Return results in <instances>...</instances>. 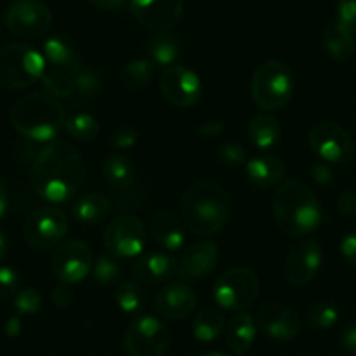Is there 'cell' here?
<instances>
[{
	"label": "cell",
	"mask_w": 356,
	"mask_h": 356,
	"mask_svg": "<svg viewBox=\"0 0 356 356\" xmlns=\"http://www.w3.org/2000/svg\"><path fill=\"white\" fill-rule=\"evenodd\" d=\"M154 70H156V65L152 63L147 58H138V60H133L122 68L121 72V82L131 91L136 89H143L152 82L154 79Z\"/></svg>",
	"instance_id": "obj_31"
},
{
	"label": "cell",
	"mask_w": 356,
	"mask_h": 356,
	"mask_svg": "<svg viewBox=\"0 0 356 356\" xmlns=\"http://www.w3.org/2000/svg\"><path fill=\"white\" fill-rule=\"evenodd\" d=\"M341 253L346 262L356 267V231L348 232L341 241Z\"/></svg>",
	"instance_id": "obj_46"
},
{
	"label": "cell",
	"mask_w": 356,
	"mask_h": 356,
	"mask_svg": "<svg viewBox=\"0 0 356 356\" xmlns=\"http://www.w3.org/2000/svg\"><path fill=\"white\" fill-rule=\"evenodd\" d=\"M339 320V307L330 300H320L307 313V323L313 328H330Z\"/></svg>",
	"instance_id": "obj_36"
},
{
	"label": "cell",
	"mask_w": 356,
	"mask_h": 356,
	"mask_svg": "<svg viewBox=\"0 0 356 356\" xmlns=\"http://www.w3.org/2000/svg\"><path fill=\"white\" fill-rule=\"evenodd\" d=\"M337 19L344 25L356 29V0H339L337 2Z\"/></svg>",
	"instance_id": "obj_42"
},
{
	"label": "cell",
	"mask_w": 356,
	"mask_h": 356,
	"mask_svg": "<svg viewBox=\"0 0 356 356\" xmlns=\"http://www.w3.org/2000/svg\"><path fill=\"white\" fill-rule=\"evenodd\" d=\"M133 16L147 29L166 32L184 15V0H129Z\"/></svg>",
	"instance_id": "obj_17"
},
{
	"label": "cell",
	"mask_w": 356,
	"mask_h": 356,
	"mask_svg": "<svg viewBox=\"0 0 356 356\" xmlns=\"http://www.w3.org/2000/svg\"><path fill=\"white\" fill-rule=\"evenodd\" d=\"M4 332L8 337H18V335L22 334V316H19V314H15V316L9 318V320L6 321Z\"/></svg>",
	"instance_id": "obj_50"
},
{
	"label": "cell",
	"mask_w": 356,
	"mask_h": 356,
	"mask_svg": "<svg viewBox=\"0 0 356 356\" xmlns=\"http://www.w3.org/2000/svg\"><path fill=\"white\" fill-rule=\"evenodd\" d=\"M323 46L327 49L328 56L334 58L339 63L349 61L355 54L356 42L353 35L351 26L344 25L342 22L335 19L332 25L327 26L323 33Z\"/></svg>",
	"instance_id": "obj_23"
},
{
	"label": "cell",
	"mask_w": 356,
	"mask_h": 356,
	"mask_svg": "<svg viewBox=\"0 0 356 356\" xmlns=\"http://www.w3.org/2000/svg\"><path fill=\"white\" fill-rule=\"evenodd\" d=\"M250 93L257 107L262 111L273 112L286 107L293 97L292 72L282 61H264L253 72Z\"/></svg>",
	"instance_id": "obj_5"
},
{
	"label": "cell",
	"mask_w": 356,
	"mask_h": 356,
	"mask_svg": "<svg viewBox=\"0 0 356 356\" xmlns=\"http://www.w3.org/2000/svg\"><path fill=\"white\" fill-rule=\"evenodd\" d=\"M102 171H104V177L107 180V184H111L118 191H126L135 184V164L121 152L108 154L104 159V164H102Z\"/></svg>",
	"instance_id": "obj_28"
},
{
	"label": "cell",
	"mask_w": 356,
	"mask_h": 356,
	"mask_svg": "<svg viewBox=\"0 0 356 356\" xmlns=\"http://www.w3.org/2000/svg\"><path fill=\"white\" fill-rule=\"evenodd\" d=\"M86 178L81 154L65 140H53L37 156L32 170V186L47 203H67L75 196Z\"/></svg>",
	"instance_id": "obj_1"
},
{
	"label": "cell",
	"mask_w": 356,
	"mask_h": 356,
	"mask_svg": "<svg viewBox=\"0 0 356 356\" xmlns=\"http://www.w3.org/2000/svg\"><path fill=\"white\" fill-rule=\"evenodd\" d=\"M218 159L227 168H239L246 164L248 156L241 143L238 142H225L218 147Z\"/></svg>",
	"instance_id": "obj_39"
},
{
	"label": "cell",
	"mask_w": 356,
	"mask_h": 356,
	"mask_svg": "<svg viewBox=\"0 0 356 356\" xmlns=\"http://www.w3.org/2000/svg\"><path fill=\"white\" fill-rule=\"evenodd\" d=\"M323 260V252H321L320 243L314 239H302L297 243L289 252L285 259V271L286 280L293 286H304L316 278L318 271Z\"/></svg>",
	"instance_id": "obj_15"
},
{
	"label": "cell",
	"mask_w": 356,
	"mask_h": 356,
	"mask_svg": "<svg viewBox=\"0 0 356 356\" xmlns=\"http://www.w3.org/2000/svg\"><path fill=\"white\" fill-rule=\"evenodd\" d=\"M15 307L19 316L39 313L40 307H42V296H40L39 290L32 289V286L18 290L15 296Z\"/></svg>",
	"instance_id": "obj_38"
},
{
	"label": "cell",
	"mask_w": 356,
	"mask_h": 356,
	"mask_svg": "<svg viewBox=\"0 0 356 356\" xmlns=\"http://www.w3.org/2000/svg\"><path fill=\"white\" fill-rule=\"evenodd\" d=\"M273 217L285 234L296 238L311 234L321 224L320 201L304 182L286 180L273 196Z\"/></svg>",
	"instance_id": "obj_3"
},
{
	"label": "cell",
	"mask_w": 356,
	"mask_h": 356,
	"mask_svg": "<svg viewBox=\"0 0 356 356\" xmlns=\"http://www.w3.org/2000/svg\"><path fill=\"white\" fill-rule=\"evenodd\" d=\"M197 356H229V355H224V353H217V351H210V353H201V355Z\"/></svg>",
	"instance_id": "obj_53"
},
{
	"label": "cell",
	"mask_w": 356,
	"mask_h": 356,
	"mask_svg": "<svg viewBox=\"0 0 356 356\" xmlns=\"http://www.w3.org/2000/svg\"><path fill=\"white\" fill-rule=\"evenodd\" d=\"M150 234L161 248L177 252L186 243V229L182 220L170 210H159L150 222Z\"/></svg>",
	"instance_id": "obj_22"
},
{
	"label": "cell",
	"mask_w": 356,
	"mask_h": 356,
	"mask_svg": "<svg viewBox=\"0 0 356 356\" xmlns=\"http://www.w3.org/2000/svg\"><path fill=\"white\" fill-rule=\"evenodd\" d=\"M93 264V252L89 245L77 238L61 241L51 257L53 275L67 285H74L89 276Z\"/></svg>",
	"instance_id": "obj_9"
},
{
	"label": "cell",
	"mask_w": 356,
	"mask_h": 356,
	"mask_svg": "<svg viewBox=\"0 0 356 356\" xmlns=\"http://www.w3.org/2000/svg\"><path fill=\"white\" fill-rule=\"evenodd\" d=\"M337 211L342 217H353L356 215V193L355 191H344L337 200Z\"/></svg>",
	"instance_id": "obj_44"
},
{
	"label": "cell",
	"mask_w": 356,
	"mask_h": 356,
	"mask_svg": "<svg viewBox=\"0 0 356 356\" xmlns=\"http://www.w3.org/2000/svg\"><path fill=\"white\" fill-rule=\"evenodd\" d=\"M46 74L42 53L25 42H13L0 49V86L6 89H25Z\"/></svg>",
	"instance_id": "obj_6"
},
{
	"label": "cell",
	"mask_w": 356,
	"mask_h": 356,
	"mask_svg": "<svg viewBox=\"0 0 356 356\" xmlns=\"http://www.w3.org/2000/svg\"><path fill=\"white\" fill-rule=\"evenodd\" d=\"M93 278L95 282L98 283H112L119 278L121 275V264L115 257H108V255H102L98 257L97 262L93 264Z\"/></svg>",
	"instance_id": "obj_37"
},
{
	"label": "cell",
	"mask_w": 356,
	"mask_h": 356,
	"mask_svg": "<svg viewBox=\"0 0 356 356\" xmlns=\"http://www.w3.org/2000/svg\"><path fill=\"white\" fill-rule=\"evenodd\" d=\"M88 2L102 11H118L126 4V0H88Z\"/></svg>",
	"instance_id": "obj_49"
},
{
	"label": "cell",
	"mask_w": 356,
	"mask_h": 356,
	"mask_svg": "<svg viewBox=\"0 0 356 356\" xmlns=\"http://www.w3.org/2000/svg\"><path fill=\"white\" fill-rule=\"evenodd\" d=\"M75 84V93H79L81 98H95L100 93L102 79L98 72L91 70V68L81 67L72 74Z\"/></svg>",
	"instance_id": "obj_35"
},
{
	"label": "cell",
	"mask_w": 356,
	"mask_h": 356,
	"mask_svg": "<svg viewBox=\"0 0 356 356\" xmlns=\"http://www.w3.org/2000/svg\"><path fill=\"white\" fill-rule=\"evenodd\" d=\"M67 232V215L58 208L46 207L30 215L23 227V238L32 248L47 250L60 245Z\"/></svg>",
	"instance_id": "obj_13"
},
{
	"label": "cell",
	"mask_w": 356,
	"mask_h": 356,
	"mask_svg": "<svg viewBox=\"0 0 356 356\" xmlns=\"http://www.w3.org/2000/svg\"><path fill=\"white\" fill-rule=\"evenodd\" d=\"M257 327L273 341L289 342L300 334V318L280 302H264L257 313Z\"/></svg>",
	"instance_id": "obj_16"
},
{
	"label": "cell",
	"mask_w": 356,
	"mask_h": 356,
	"mask_svg": "<svg viewBox=\"0 0 356 356\" xmlns=\"http://www.w3.org/2000/svg\"><path fill=\"white\" fill-rule=\"evenodd\" d=\"M147 51H149V60L154 65L166 68L177 63L178 56H180V42L173 33H170V30L157 32L150 39Z\"/></svg>",
	"instance_id": "obj_29"
},
{
	"label": "cell",
	"mask_w": 356,
	"mask_h": 356,
	"mask_svg": "<svg viewBox=\"0 0 356 356\" xmlns=\"http://www.w3.org/2000/svg\"><path fill=\"white\" fill-rule=\"evenodd\" d=\"M74 292H72L70 286L67 283H61V285L54 286L53 292H51V300L56 307H67L70 306L72 300H74Z\"/></svg>",
	"instance_id": "obj_45"
},
{
	"label": "cell",
	"mask_w": 356,
	"mask_h": 356,
	"mask_svg": "<svg viewBox=\"0 0 356 356\" xmlns=\"http://www.w3.org/2000/svg\"><path fill=\"white\" fill-rule=\"evenodd\" d=\"M309 145L321 161L328 164H344L355 154L351 135L341 124L332 121L316 122L309 129Z\"/></svg>",
	"instance_id": "obj_12"
},
{
	"label": "cell",
	"mask_w": 356,
	"mask_h": 356,
	"mask_svg": "<svg viewBox=\"0 0 356 356\" xmlns=\"http://www.w3.org/2000/svg\"><path fill=\"white\" fill-rule=\"evenodd\" d=\"M6 211H8V189L6 184L0 180V218L4 217Z\"/></svg>",
	"instance_id": "obj_51"
},
{
	"label": "cell",
	"mask_w": 356,
	"mask_h": 356,
	"mask_svg": "<svg viewBox=\"0 0 356 356\" xmlns=\"http://www.w3.org/2000/svg\"><path fill=\"white\" fill-rule=\"evenodd\" d=\"M42 84L46 93L49 97L56 98V100H63V98H70L75 93L74 79L70 74L61 70H51L42 75Z\"/></svg>",
	"instance_id": "obj_34"
},
{
	"label": "cell",
	"mask_w": 356,
	"mask_h": 356,
	"mask_svg": "<svg viewBox=\"0 0 356 356\" xmlns=\"http://www.w3.org/2000/svg\"><path fill=\"white\" fill-rule=\"evenodd\" d=\"M42 56L47 63L53 65L54 70L67 72L70 75L82 67L81 58L77 56L72 44L61 37H49L44 42Z\"/></svg>",
	"instance_id": "obj_27"
},
{
	"label": "cell",
	"mask_w": 356,
	"mask_h": 356,
	"mask_svg": "<svg viewBox=\"0 0 356 356\" xmlns=\"http://www.w3.org/2000/svg\"><path fill=\"white\" fill-rule=\"evenodd\" d=\"M65 121V107L49 95H26L11 108L13 128L33 142H53L63 129Z\"/></svg>",
	"instance_id": "obj_4"
},
{
	"label": "cell",
	"mask_w": 356,
	"mask_h": 356,
	"mask_svg": "<svg viewBox=\"0 0 356 356\" xmlns=\"http://www.w3.org/2000/svg\"><path fill=\"white\" fill-rule=\"evenodd\" d=\"M246 177L257 187H275L283 182L286 175V166L283 159L276 154L262 152L253 156L252 159L246 161L245 164Z\"/></svg>",
	"instance_id": "obj_21"
},
{
	"label": "cell",
	"mask_w": 356,
	"mask_h": 356,
	"mask_svg": "<svg viewBox=\"0 0 356 356\" xmlns=\"http://www.w3.org/2000/svg\"><path fill=\"white\" fill-rule=\"evenodd\" d=\"M159 89L164 100L170 102L173 107L189 108L200 102L203 95V82L200 75L186 65H171L161 74Z\"/></svg>",
	"instance_id": "obj_14"
},
{
	"label": "cell",
	"mask_w": 356,
	"mask_h": 356,
	"mask_svg": "<svg viewBox=\"0 0 356 356\" xmlns=\"http://www.w3.org/2000/svg\"><path fill=\"white\" fill-rule=\"evenodd\" d=\"M63 129L68 133V136H72L77 142H91L100 133V122L91 114L79 112V114L68 115Z\"/></svg>",
	"instance_id": "obj_32"
},
{
	"label": "cell",
	"mask_w": 356,
	"mask_h": 356,
	"mask_svg": "<svg viewBox=\"0 0 356 356\" xmlns=\"http://www.w3.org/2000/svg\"><path fill=\"white\" fill-rule=\"evenodd\" d=\"M196 307V293L187 283H170L154 297V309L161 318L170 321L184 320Z\"/></svg>",
	"instance_id": "obj_19"
},
{
	"label": "cell",
	"mask_w": 356,
	"mask_h": 356,
	"mask_svg": "<svg viewBox=\"0 0 356 356\" xmlns=\"http://www.w3.org/2000/svg\"><path fill=\"white\" fill-rule=\"evenodd\" d=\"M115 302L126 314H136L145 307V290L135 282H122L115 290Z\"/></svg>",
	"instance_id": "obj_33"
},
{
	"label": "cell",
	"mask_w": 356,
	"mask_h": 356,
	"mask_svg": "<svg viewBox=\"0 0 356 356\" xmlns=\"http://www.w3.org/2000/svg\"><path fill=\"white\" fill-rule=\"evenodd\" d=\"M257 337V320L248 313H238L227 323L225 341L229 349L236 355H245L252 348Z\"/></svg>",
	"instance_id": "obj_24"
},
{
	"label": "cell",
	"mask_w": 356,
	"mask_h": 356,
	"mask_svg": "<svg viewBox=\"0 0 356 356\" xmlns=\"http://www.w3.org/2000/svg\"><path fill=\"white\" fill-rule=\"evenodd\" d=\"M124 348L129 356H164L170 348V330L152 314L136 316L126 328Z\"/></svg>",
	"instance_id": "obj_8"
},
{
	"label": "cell",
	"mask_w": 356,
	"mask_h": 356,
	"mask_svg": "<svg viewBox=\"0 0 356 356\" xmlns=\"http://www.w3.org/2000/svg\"><path fill=\"white\" fill-rule=\"evenodd\" d=\"M111 200L102 193H88L79 197L72 207V215L77 222L86 225L100 224L111 213Z\"/></svg>",
	"instance_id": "obj_26"
},
{
	"label": "cell",
	"mask_w": 356,
	"mask_h": 356,
	"mask_svg": "<svg viewBox=\"0 0 356 356\" xmlns=\"http://www.w3.org/2000/svg\"><path fill=\"white\" fill-rule=\"evenodd\" d=\"M108 142L118 150L131 149L138 142V131L135 128H129V126H122V128H118L108 136Z\"/></svg>",
	"instance_id": "obj_41"
},
{
	"label": "cell",
	"mask_w": 356,
	"mask_h": 356,
	"mask_svg": "<svg viewBox=\"0 0 356 356\" xmlns=\"http://www.w3.org/2000/svg\"><path fill=\"white\" fill-rule=\"evenodd\" d=\"M180 210L184 224L194 234L213 236L231 220L232 203L224 187L211 180H200L187 187Z\"/></svg>",
	"instance_id": "obj_2"
},
{
	"label": "cell",
	"mask_w": 356,
	"mask_h": 356,
	"mask_svg": "<svg viewBox=\"0 0 356 356\" xmlns=\"http://www.w3.org/2000/svg\"><path fill=\"white\" fill-rule=\"evenodd\" d=\"M224 131H225V124L222 121H217V119L203 122V124L197 128L200 136H204V138H215V136H220Z\"/></svg>",
	"instance_id": "obj_47"
},
{
	"label": "cell",
	"mask_w": 356,
	"mask_h": 356,
	"mask_svg": "<svg viewBox=\"0 0 356 356\" xmlns=\"http://www.w3.org/2000/svg\"><path fill=\"white\" fill-rule=\"evenodd\" d=\"M225 318L217 307L200 311L193 321V334L200 342H213L224 332Z\"/></svg>",
	"instance_id": "obj_30"
},
{
	"label": "cell",
	"mask_w": 356,
	"mask_h": 356,
	"mask_svg": "<svg viewBox=\"0 0 356 356\" xmlns=\"http://www.w3.org/2000/svg\"><path fill=\"white\" fill-rule=\"evenodd\" d=\"M311 177L320 186H332L334 184V170L325 161H318L311 166Z\"/></svg>",
	"instance_id": "obj_43"
},
{
	"label": "cell",
	"mask_w": 356,
	"mask_h": 356,
	"mask_svg": "<svg viewBox=\"0 0 356 356\" xmlns=\"http://www.w3.org/2000/svg\"><path fill=\"white\" fill-rule=\"evenodd\" d=\"M131 273L138 283L157 285L178 276V262L168 253H145L133 262Z\"/></svg>",
	"instance_id": "obj_20"
},
{
	"label": "cell",
	"mask_w": 356,
	"mask_h": 356,
	"mask_svg": "<svg viewBox=\"0 0 356 356\" xmlns=\"http://www.w3.org/2000/svg\"><path fill=\"white\" fill-rule=\"evenodd\" d=\"M341 346L349 355H356V325H349L342 330Z\"/></svg>",
	"instance_id": "obj_48"
},
{
	"label": "cell",
	"mask_w": 356,
	"mask_h": 356,
	"mask_svg": "<svg viewBox=\"0 0 356 356\" xmlns=\"http://www.w3.org/2000/svg\"><path fill=\"white\" fill-rule=\"evenodd\" d=\"M105 248L115 259H133L147 245V229L135 215H119L105 229Z\"/></svg>",
	"instance_id": "obj_10"
},
{
	"label": "cell",
	"mask_w": 356,
	"mask_h": 356,
	"mask_svg": "<svg viewBox=\"0 0 356 356\" xmlns=\"http://www.w3.org/2000/svg\"><path fill=\"white\" fill-rule=\"evenodd\" d=\"M248 138L259 150L275 149L282 138V128H280L278 119L267 112L257 114L248 124Z\"/></svg>",
	"instance_id": "obj_25"
},
{
	"label": "cell",
	"mask_w": 356,
	"mask_h": 356,
	"mask_svg": "<svg viewBox=\"0 0 356 356\" xmlns=\"http://www.w3.org/2000/svg\"><path fill=\"white\" fill-rule=\"evenodd\" d=\"M6 255H8V239L0 232V260L4 259Z\"/></svg>",
	"instance_id": "obj_52"
},
{
	"label": "cell",
	"mask_w": 356,
	"mask_h": 356,
	"mask_svg": "<svg viewBox=\"0 0 356 356\" xmlns=\"http://www.w3.org/2000/svg\"><path fill=\"white\" fill-rule=\"evenodd\" d=\"M19 290L18 273L8 266H0V299L15 297Z\"/></svg>",
	"instance_id": "obj_40"
},
{
	"label": "cell",
	"mask_w": 356,
	"mask_h": 356,
	"mask_svg": "<svg viewBox=\"0 0 356 356\" xmlns=\"http://www.w3.org/2000/svg\"><path fill=\"white\" fill-rule=\"evenodd\" d=\"M218 264L217 243L211 239H200L186 248L178 262V278L184 282L207 278Z\"/></svg>",
	"instance_id": "obj_18"
},
{
	"label": "cell",
	"mask_w": 356,
	"mask_h": 356,
	"mask_svg": "<svg viewBox=\"0 0 356 356\" xmlns=\"http://www.w3.org/2000/svg\"><path fill=\"white\" fill-rule=\"evenodd\" d=\"M53 23V13L40 0H15L6 11V26L19 39H35Z\"/></svg>",
	"instance_id": "obj_11"
},
{
	"label": "cell",
	"mask_w": 356,
	"mask_h": 356,
	"mask_svg": "<svg viewBox=\"0 0 356 356\" xmlns=\"http://www.w3.org/2000/svg\"><path fill=\"white\" fill-rule=\"evenodd\" d=\"M260 292V280L246 267H232L222 273L213 285V299L222 309L241 313L252 306Z\"/></svg>",
	"instance_id": "obj_7"
}]
</instances>
